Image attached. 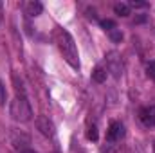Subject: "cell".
<instances>
[{
    "mask_svg": "<svg viewBox=\"0 0 155 153\" xmlns=\"http://www.w3.org/2000/svg\"><path fill=\"white\" fill-rule=\"evenodd\" d=\"M52 36H54V41H56L60 52L63 54V60L72 69H79V54H78V47L74 43V38L71 36V33L65 31L63 27H56Z\"/></svg>",
    "mask_w": 155,
    "mask_h": 153,
    "instance_id": "obj_1",
    "label": "cell"
},
{
    "mask_svg": "<svg viewBox=\"0 0 155 153\" xmlns=\"http://www.w3.org/2000/svg\"><path fill=\"white\" fill-rule=\"evenodd\" d=\"M9 114L15 121L18 122H27L31 121L33 117V110H31V105L27 101L25 96H16L13 101H11V106H9Z\"/></svg>",
    "mask_w": 155,
    "mask_h": 153,
    "instance_id": "obj_2",
    "label": "cell"
},
{
    "mask_svg": "<svg viewBox=\"0 0 155 153\" xmlns=\"http://www.w3.org/2000/svg\"><path fill=\"white\" fill-rule=\"evenodd\" d=\"M124 137V126L121 124V122H110V126H108V130H107V141L108 142H117V141H121Z\"/></svg>",
    "mask_w": 155,
    "mask_h": 153,
    "instance_id": "obj_3",
    "label": "cell"
},
{
    "mask_svg": "<svg viewBox=\"0 0 155 153\" xmlns=\"http://www.w3.org/2000/svg\"><path fill=\"white\" fill-rule=\"evenodd\" d=\"M36 128L40 130V133H43L45 137H52V135L56 133L52 121H51L49 117H43V115L36 117Z\"/></svg>",
    "mask_w": 155,
    "mask_h": 153,
    "instance_id": "obj_4",
    "label": "cell"
},
{
    "mask_svg": "<svg viewBox=\"0 0 155 153\" xmlns=\"http://www.w3.org/2000/svg\"><path fill=\"white\" fill-rule=\"evenodd\" d=\"M139 119L143 121V124H144V126L153 128V126H155V106L141 108V112H139Z\"/></svg>",
    "mask_w": 155,
    "mask_h": 153,
    "instance_id": "obj_5",
    "label": "cell"
},
{
    "mask_svg": "<svg viewBox=\"0 0 155 153\" xmlns=\"http://www.w3.org/2000/svg\"><path fill=\"white\" fill-rule=\"evenodd\" d=\"M41 11H43V5L40 2H27L25 4V13L29 16H38V15H41Z\"/></svg>",
    "mask_w": 155,
    "mask_h": 153,
    "instance_id": "obj_6",
    "label": "cell"
},
{
    "mask_svg": "<svg viewBox=\"0 0 155 153\" xmlns=\"http://www.w3.org/2000/svg\"><path fill=\"white\" fill-rule=\"evenodd\" d=\"M107 76H108V72H107V69H103V67H96L94 72H92V79H94L96 83L107 81Z\"/></svg>",
    "mask_w": 155,
    "mask_h": 153,
    "instance_id": "obj_7",
    "label": "cell"
},
{
    "mask_svg": "<svg viewBox=\"0 0 155 153\" xmlns=\"http://www.w3.org/2000/svg\"><path fill=\"white\" fill-rule=\"evenodd\" d=\"M114 11H116V15H119V16H128L130 15V4L119 2V4L114 5Z\"/></svg>",
    "mask_w": 155,
    "mask_h": 153,
    "instance_id": "obj_8",
    "label": "cell"
},
{
    "mask_svg": "<svg viewBox=\"0 0 155 153\" xmlns=\"http://www.w3.org/2000/svg\"><path fill=\"white\" fill-rule=\"evenodd\" d=\"M108 34H110V40H112L114 43H121V40H123V33H121V29H114V31H110Z\"/></svg>",
    "mask_w": 155,
    "mask_h": 153,
    "instance_id": "obj_9",
    "label": "cell"
},
{
    "mask_svg": "<svg viewBox=\"0 0 155 153\" xmlns=\"http://www.w3.org/2000/svg\"><path fill=\"white\" fill-rule=\"evenodd\" d=\"M101 27L110 33V31L116 29V22H114V20H101Z\"/></svg>",
    "mask_w": 155,
    "mask_h": 153,
    "instance_id": "obj_10",
    "label": "cell"
},
{
    "mask_svg": "<svg viewBox=\"0 0 155 153\" xmlns=\"http://www.w3.org/2000/svg\"><path fill=\"white\" fill-rule=\"evenodd\" d=\"M87 137H88V141H97V130H96V126H90L88 128Z\"/></svg>",
    "mask_w": 155,
    "mask_h": 153,
    "instance_id": "obj_11",
    "label": "cell"
},
{
    "mask_svg": "<svg viewBox=\"0 0 155 153\" xmlns=\"http://www.w3.org/2000/svg\"><path fill=\"white\" fill-rule=\"evenodd\" d=\"M146 72H148V76L152 77V79H155V61L148 63V67H146Z\"/></svg>",
    "mask_w": 155,
    "mask_h": 153,
    "instance_id": "obj_12",
    "label": "cell"
},
{
    "mask_svg": "<svg viewBox=\"0 0 155 153\" xmlns=\"http://www.w3.org/2000/svg\"><path fill=\"white\" fill-rule=\"evenodd\" d=\"M130 7H135V9H137V7H146V2H132Z\"/></svg>",
    "mask_w": 155,
    "mask_h": 153,
    "instance_id": "obj_13",
    "label": "cell"
},
{
    "mask_svg": "<svg viewBox=\"0 0 155 153\" xmlns=\"http://www.w3.org/2000/svg\"><path fill=\"white\" fill-rule=\"evenodd\" d=\"M0 97H2V105L5 103V94H4V86L0 85Z\"/></svg>",
    "mask_w": 155,
    "mask_h": 153,
    "instance_id": "obj_14",
    "label": "cell"
},
{
    "mask_svg": "<svg viewBox=\"0 0 155 153\" xmlns=\"http://www.w3.org/2000/svg\"><path fill=\"white\" fill-rule=\"evenodd\" d=\"M24 153H36V151H33V150H25Z\"/></svg>",
    "mask_w": 155,
    "mask_h": 153,
    "instance_id": "obj_15",
    "label": "cell"
},
{
    "mask_svg": "<svg viewBox=\"0 0 155 153\" xmlns=\"http://www.w3.org/2000/svg\"><path fill=\"white\" fill-rule=\"evenodd\" d=\"M153 151H155V142H153Z\"/></svg>",
    "mask_w": 155,
    "mask_h": 153,
    "instance_id": "obj_16",
    "label": "cell"
}]
</instances>
